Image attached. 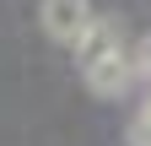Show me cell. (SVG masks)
I'll use <instances>...</instances> for the list:
<instances>
[{"label":"cell","instance_id":"1","mask_svg":"<svg viewBox=\"0 0 151 146\" xmlns=\"http://www.w3.org/2000/svg\"><path fill=\"white\" fill-rule=\"evenodd\" d=\"M81 76H86V92H92V98H103V103H119L129 87L140 81V76H135V54H129L124 43H119V49H108V54H97L92 65H81Z\"/></svg>","mask_w":151,"mask_h":146},{"label":"cell","instance_id":"2","mask_svg":"<svg viewBox=\"0 0 151 146\" xmlns=\"http://www.w3.org/2000/svg\"><path fill=\"white\" fill-rule=\"evenodd\" d=\"M92 16H97V11H92V0H43V6H38V27L49 33V43L76 49Z\"/></svg>","mask_w":151,"mask_h":146},{"label":"cell","instance_id":"3","mask_svg":"<svg viewBox=\"0 0 151 146\" xmlns=\"http://www.w3.org/2000/svg\"><path fill=\"white\" fill-rule=\"evenodd\" d=\"M124 38H119V22H113V16H92L86 22V33H81V43H76V65H92L97 60V54H108V49H119Z\"/></svg>","mask_w":151,"mask_h":146},{"label":"cell","instance_id":"4","mask_svg":"<svg viewBox=\"0 0 151 146\" xmlns=\"http://www.w3.org/2000/svg\"><path fill=\"white\" fill-rule=\"evenodd\" d=\"M129 54H135V76H140V81L151 87V38H140V43L129 49Z\"/></svg>","mask_w":151,"mask_h":146}]
</instances>
